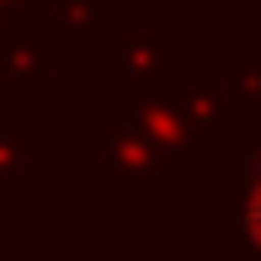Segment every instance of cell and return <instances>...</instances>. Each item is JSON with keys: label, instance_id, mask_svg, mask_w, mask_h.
Instances as JSON below:
<instances>
[{"label": "cell", "instance_id": "1", "mask_svg": "<svg viewBox=\"0 0 261 261\" xmlns=\"http://www.w3.org/2000/svg\"><path fill=\"white\" fill-rule=\"evenodd\" d=\"M251 229H256V240H261V192H256V203H251Z\"/></svg>", "mask_w": 261, "mask_h": 261}]
</instances>
